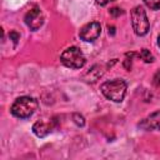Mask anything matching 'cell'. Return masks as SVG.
Returning a JSON list of instances; mask_svg holds the SVG:
<instances>
[{"mask_svg":"<svg viewBox=\"0 0 160 160\" xmlns=\"http://www.w3.org/2000/svg\"><path fill=\"white\" fill-rule=\"evenodd\" d=\"M126 89H128V84L122 79H114L110 81H105L100 86L102 95L106 99L115 101V102H121L124 100Z\"/></svg>","mask_w":160,"mask_h":160,"instance_id":"6da1fadb","label":"cell"},{"mask_svg":"<svg viewBox=\"0 0 160 160\" xmlns=\"http://www.w3.org/2000/svg\"><path fill=\"white\" fill-rule=\"evenodd\" d=\"M36 109H38L36 99L30 98V96H21L14 101L10 111L15 118L28 119L36 111Z\"/></svg>","mask_w":160,"mask_h":160,"instance_id":"7a4b0ae2","label":"cell"},{"mask_svg":"<svg viewBox=\"0 0 160 160\" xmlns=\"http://www.w3.org/2000/svg\"><path fill=\"white\" fill-rule=\"evenodd\" d=\"M60 60L62 65L70 69H81L86 62L82 51L76 46H70L66 50H64L60 56Z\"/></svg>","mask_w":160,"mask_h":160,"instance_id":"3957f363","label":"cell"},{"mask_svg":"<svg viewBox=\"0 0 160 160\" xmlns=\"http://www.w3.org/2000/svg\"><path fill=\"white\" fill-rule=\"evenodd\" d=\"M130 15H131V25H132L135 34L139 36L146 35L149 32V29H150V22H149V19L146 16L144 8L142 6H135L131 10Z\"/></svg>","mask_w":160,"mask_h":160,"instance_id":"277c9868","label":"cell"},{"mask_svg":"<svg viewBox=\"0 0 160 160\" xmlns=\"http://www.w3.org/2000/svg\"><path fill=\"white\" fill-rule=\"evenodd\" d=\"M100 32H101L100 24L98 21H92V22H89V24H86L85 26L81 28V30L79 32V36H80L81 40L91 42V41L96 40L100 36Z\"/></svg>","mask_w":160,"mask_h":160,"instance_id":"5b68a950","label":"cell"},{"mask_svg":"<svg viewBox=\"0 0 160 160\" xmlns=\"http://www.w3.org/2000/svg\"><path fill=\"white\" fill-rule=\"evenodd\" d=\"M25 24L30 28V30H38L44 24V15L39 8H32L26 15H25Z\"/></svg>","mask_w":160,"mask_h":160,"instance_id":"8992f818","label":"cell"},{"mask_svg":"<svg viewBox=\"0 0 160 160\" xmlns=\"http://www.w3.org/2000/svg\"><path fill=\"white\" fill-rule=\"evenodd\" d=\"M139 126L144 130H160V110L142 119L139 122Z\"/></svg>","mask_w":160,"mask_h":160,"instance_id":"52a82bcc","label":"cell"},{"mask_svg":"<svg viewBox=\"0 0 160 160\" xmlns=\"http://www.w3.org/2000/svg\"><path fill=\"white\" fill-rule=\"evenodd\" d=\"M54 129V120L50 121H36L32 125V132L38 136V138H45L48 136Z\"/></svg>","mask_w":160,"mask_h":160,"instance_id":"ba28073f","label":"cell"},{"mask_svg":"<svg viewBox=\"0 0 160 160\" xmlns=\"http://www.w3.org/2000/svg\"><path fill=\"white\" fill-rule=\"evenodd\" d=\"M101 75H102L101 68H100L99 65H95V66H92V69L85 75V80H86L88 82H95Z\"/></svg>","mask_w":160,"mask_h":160,"instance_id":"9c48e42d","label":"cell"},{"mask_svg":"<svg viewBox=\"0 0 160 160\" xmlns=\"http://www.w3.org/2000/svg\"><path fill=\"white\" fill-rule=\"evenodd\" d=\"M139 56H140L145 62H152V61H154V56H152V54H151L148 49H142V50L140 51Z\"/></svg>","mask_w":160,"mask_h":160,"instance_id":"30bf717a","label":"cell"},{"mask_svg":"<svg viewBox=\"0 0 160 160\" xmlns=\"http://www.w3.org/2000/svg\"><path fill=\"white\" fill-rule=\"evenodd\" d=\"M144 4L151 10H159L160 9V0H144Z\"/></svg>","mask_w":160,"mask_h":160,"instance_id":"8fae6325","label":"cell"},{"mask_svg":"<svg viewBox=\"0 0 160 160\" xmlns=\"http://www.w3.org/2000/svg\"><path fill=\"white\" fill-rule=\"evenodd\" d=\"M72 120L78 126H84L85 125V118L79 112H74L72 114Z\"/></svg>","mask_w":160,"mask_h":160,"instance_id":"7c38bea8","label":"cell"},{"mask_svg":"<svg viewBox=\"0 0 160 160\" xmlns=\"http://www.w3.org/2000/svg\"><path fill=\"white\" fill-rule=\"evenodd\" d=\"M109 12H110V15H111L112 18H119L120 15L124 14L122 9H120V8H111V9L109 10Z\"/></svg>","mask_w":160,"mask_h":160,"instance_id":"4fadbf2b","label":"cell"},{"mask_svg":"<svg viewBox=\"0 0 160 160\" xmlns=\"http://www.w3.org/2000/svg\"><path fill=\"white\" fill-rule=\"evenodd\" d=\"M9 38H10V40H12V42L16 45V44H18V41H19V39H20V35H19V32H18V31L12 30V31H10Z\"/></svg>","mask_w":160,"mask_h":160,"instance_id":"5bb4252c","label":"cell"},{"mask_svg":"<svg viewBox=\"0 0 160 160\" xmlns=\"http://www.w3.org/2000/svg\"><path fill=\"white\" fill-rule=\"evenodd\" d=\"M154 84L156 85V86H160V70L155 74V76H154Z\"/></svg>","mask_w":160,"mask_h":160,"instance_id":"9a60e30c","label":"cell"},{"mask_svg":"<svg viewBox=\"0 0 160 160\" xmlns=\"http://www.w3.org/2000/svg\"><path fill=\"white\" fill-rule=\"evenodd\" d=\"M95 1H96V4H98V5H100V6H106L109 2L115 1V0H95Z\"/></svg>","mask_w":160,"mask_h":160,"instance_id":"2e32d148","label":"cell"},{"mask_svg":"<svg viewBox=\"0 0 160 160\" xmlns=\"http://www.w3.org/2000/svg\"><path fill=\"white\" fill-rule=\"evenodd\" d=\"M109 34H111V35L115 34V28L114 26H109Z\"/></svg>","mask_w":160,"mask_h":160,"instance_id":"e0dca14e","label":"cell"},{"mask_svg":"<svg viewBox=\"0 0 160 160\" xmlns=\"http://www.w3.org/2000/svg\"><path fill=\"white\" fill-rule=\"evenodd\" d=\"M158 45H159V46H160V36H159V38H158Z\"/></svg>","mask_w":160,"mask_h":160,"instance_id":"ac0fdd59","label":"cell"}]
</instances>
